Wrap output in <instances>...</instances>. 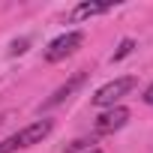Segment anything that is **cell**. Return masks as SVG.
<instances>
[{"mask_svg": "<svg viewBox=\"0 0 153 153\" xmlns=\"http://www.w3.org/2000/svg\"><path fill=\"white\" fill-rule=\"evenodd\" d=\"M144 102H147V105H153V84L144 90Z\"/></svg>", "mask_w": 153, "mask_h": 153, "instance_id": "obj_10", "label": "cell"}, {"mask_svg": "<svg viewBox=\"0 0 153 153\" xmlns=\"http://www.w3.org/2000/svg\"><path fill=\"white\" fill-rule=\"evenodd\" d=\"M111 9V3H78L72 9V21H84V18H93V15H102V12H108Z\"/></svg>", "mask_w": 153, "mask_h": 153, "instance_id": "obj_6", "label": "cell"}, {"mask_svg": "<svg viewBox=\"0 0 153 153\" xmlns=\"http://www.w3.org/2000/svg\"><path fill=\"white\" fill-rule=\"evenodd\" d=\"M93 138H78V141H72V144H66V153H87V150H93Z\"/></svg>", "mask_w": 153, "mask_h": 153, "instance_id": "obj_7", "label": "cell"}, {"mask_svg": "<svg viewBox=\"0 0 153 153\" xmlns=\"http://www.w3.org/2000/svg\"><path fill=\"white\" fill-rule=\"evenodd\" d=\"M132 48H135V42H132V39H123V42L117 45V51H114V57H111V60L117 63V60H123V57H129V54H132Z\"/></svg>", "mask_w": 153, "mask_h": 153, "instance_id": "obj_8", "label": "cell"}, {"mask_svg": "<svg viewBox=\"0 0 153 153\" xmlns=\"http://www.w3.org/2000/svg\"><path fill=\"white\" fill-rule=\"evenodd\" d=\"M27 45H30L27 39H15V42L9 45V54H24V51H27Z\"/></svg>", "mask_w": 153, "mask_h": 153, "instance_id": "obj_9", "label": "cell"}, {"mask_svg": "<svg viewBox=\"0 0 153 153\" xmlns=\"http://www.w3.org/2000/svg\"><path fill=\"white\" fill-rule=\"evenodd\" d=\"M126 120H129V108L114 105V108H108L105 114L96 117V132H114V129L126 126Z\"/></svg>", "mask_w": 153, "mask_h": 153, "instance_id": "obj_4", "label": "cell"}, {"mask_svg": "<svg viewBox=\"0 0 153 153\" xmlns=\"http://www.w3.org/2000/svg\"><path fill=\"white\" fill-rule=\"evenodd\" d=\"M87 75H90V72H75V75H72V78H69V81H66L63 87H57V90H54V93H51V96L45 99V108H54V105L66 102V99H69V96H72L75 90H78V87H81V84L87 81Z\"/></svg>", "mask_w": 153, "mask_h": 153, "instance_id": "obj_5", "label": "cell"}, {"mask_svg": "<svg viewBox=\"0 0 153 153\" xmlns=\"http://www.w3.org/2000/svg\"><path fill=\"white\" fill-rule=\"evenodd\" d=\"M81 42H84V33H81V30L63 33V36H57V39L45 48V60H48V63H57V60H63V57L75 54V51L81 48Z\"/></svg>", "mask_w": 153, "mask_h": 153, "instance_id": "obj_2", "label": "cell"}, {"mask_svg": "<svg viewBox=\"0 0 153 153\" xmlns=\"http://www.w3.org/2000/svg\"><path fill=\"white\" fill-rule=\"evenodd\" d=\"M0 123H3V117H0Z\"/></svg>", "mask_w": 153, "mask_h": 153, "instance_id": "obj_12", "label": "cell"}, {"mask_svg": "<svg viewBox=\"0 0 153 153\" xmlns=\"http://www.w3.org/2000/svg\"><path fill=\"white\" fill-rule=\"evenodd\" d=\"M135 84H138V81L132 78V75L114 78V81H108L105 87H99V90L93 93V105H99V108H114V102H120V99H123Z\"/></svg>", "mask_w": 153, "mask_h": 153, "instance_id": "obj_1", "label": "cell"}, {"mask_svg": "<svg viewBox=\"0 0 153 153\" xmlns=\"http://www.w3.org/2000/svg\"><path fill=\"white\" fill-rule=\"evenodd\" d=\"M51 129H54L51 120H33L30 126H24L21 132H15V141H18V147H30V144L42 141L45 135H51Z\"/></svg>", "mask_w": 153, "mask_h": 153, "instance_id": "obj_3", "label": "cell"}, {"mask_svg": "<svg viewBox=\"0 0 153 153\" xmlns=\"http://www.w3.org/2000/svg\"><path fill=\"white\" fill-rule=\"evenodd\" d=\"M87 153H102V150H99V147H93V150H87Z\"/></svg>", "mask_w": 153, "mask_h": 153, "instance_id": "obj_11", "label": "cell"}]
</instances>
